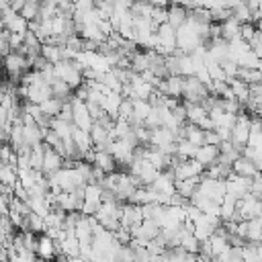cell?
I'll use <instances>...</instances> for the list:
<instances>
[{
	"mask_svg": "<svg viewBox=\"0 0 262 262\" xmlns=\"http://www.w3.org/2000/svg\"><path fill=\"white\" fill-rule=\"evenodd\" d=\"M209 94H211V92H209V86L203 84L196 76L184 78V90H182V100H184V102L201 104Z\"/></svg>",
	"mask_w": 262,
	"mask_h": 262,
	"instance_id": "1",
	"label": "cell"
},
{
	"mask_svg": "<svg viewBox=\"0 0 262 262\" xmlns=\"http://www.w3.org/2000/svg\"><path fill=\"white\" fill-rule=\"evenodd\" d=\"M248 139H250V115L242 111L237 115V119H235V125L231 129V139L229 141L233 143V147L239 154H244V149L248 145Z\"/></svg>",
	"mask_w": 262,
	"mask_h": 262,
	"instance_id": "2",
	"label": "cell"
},
{
	"mask_svg": "<svg viewBox=\"0 0 262 262\" xmlns=\"http://www.w3.org/2000/svg\"><path fill=\"white\" fill-rule=\"evenodd\" d=\"M182 90H184V76H168L156 88V92L170 96V98H178V100L182 98Z\"/></svg>",
	"mask_w": 262,
	"mask_h": 262,
	"instance_id": "3",
	"label": "cell"
},
{
	"mask_svg": "<svg viewBox=\"0 0 262 262\" xmlns=\"http://www.w3.org/2000/svg\"><path fill=\"white\" fill-rule=\"evenodd\" d=\"M72 113H74V125H76L78 129L90 131L94 119L90 117V113H88V108H86V102L80 100V98H76V94H74V98H72Z\"/></svg>",
	"mask_w": 262,
	"mask_h": 262,
	"instance_id": "4",
	"label": "cell"
},
{
	"mask_svg": "<svg viewBox=\"0 0 262 262\" xmlns=\"http://www.w3.org/2000/svg\"><path fill=\"white\" fill-rule=\"evenodd\" d=\"M143 223V213H141V207L139 205H131V203H125L123 209H121V227L125 229H135Z\"/></svg>",
	"mask_w": 262,
	"mask_h": 262,
	"instance_id": "5",
	"label": "cell"
},
{
	"mask_svg": "<svg viewBox=\"0 0 262 262\" xmlns=\"http://www.w3.org/2000/svg\"><path fill=\"white\" fill-rule=\"evenodd\" d=\"M250 178H242V176H237V174H229L227 178H225V194H231L233 199H242V196H246L248 192H250Z\"/></svg>",
	"mask_w": 262,
	"mask_h": 262,
	"instance_id": "6",
	"label": "cell"
},
{
	"mask_svg": "<svg viewBox=\"0 0 262 262\" xmlns=\"http://www.w3.org/2000/svg\"><path fill=\"white\" fill-rule=\"evenodd\" d=\"M205 166L199 164L194 158L192 160H182L178 166H174V180H186L194 176H203Z\"/></svg>",
	"mask_w": 262,
	"mask_h": 262,
	"instance_id": "7",
	"label": "cell"
},
{
	"mask_svg": "<svg viewBox=\"0 0 262 262\" xmlns=\"http://www.w3.org/2000/svg\"><path fill=\"white\" fill-rule=\"evenodd\" d=\"M61 168H63V158H61L55 149H51V147H47V145H45V154H43V168H41V172H43L45 176H51V174L59 172Z\"/></svg>",
	"mask_w": 262,
	"mask_h": 262,
	"instance_id": "8",
	"label": "cell"
},
{
	"mask_svg": "<svg viewBox=\"0 0 262 262\" xmlns=\"http://www.w3.org/2000/svg\"><path fill=\"white\" fill-rule=\"evenodd\" d=\"M231 170H233V174H237V176H242V178H250V180L260 174L256 162H252V160L246 158V156H239V158L231 164Z\"/></svg>",
	"mask_w": 262,
	"mask_h": 262,
	"instance_id": "9",
	"label": "cell"
},
{
	"mask_svg": "<svg viewBox=\"0 0 262 262\" xmlns=\"http://www.w3.org/2000/svg\"><path fill=\"white\" fill-rule=\"evenodd\" d=\"M92 164H94L98 170H102L104 174H113V172L119 170L117 160H115V156H113L111 151H94V160H92Z\"/></svg>",
	"mask_w": 262,
	"mask_h": 262,
	"instance_id": "10",
	"label": "cell"
},
{
	"mask_svg": "<svg viewBox=\"0 0 262 262\" xmlns=\"http://www.w3.org/2000/svg\"><path fill=\"white\" fill-rule=\"evenodd\" d=\"M194 160L199 162V164H203L205 168H209V166H213L217 160H219V145H201L199 149H196V156H194Z\"/></svg>",
	"mask_w": 262,
	"mask_h": 262,
	"instance_id": "11",
	"label": "cell"
},
{
	"mask_svg": "<svg viewBox=\"0 0 262 262\" xmlns=\"http://www.w3.org/2000/svg\"><path fill=\"white\" fill-rule=\"evenodd\" d=\"M170 143H176V139H174V133H172L168 127L151 129L149 145H154V147H166V145H170Z\"/></svg>",
	"mask_w": 262,
	"mask_h": 262,
	"instance_id": "12",
	"label": "cell"
},
{
	"mask_svg": "<svg viewBox=\"0 0 262 262\" xmlns=\"http://www.w3.org/2000/svg\"><path fill=\"white\" fill-rule=\"evenodd\" d=\"M186 20H188V10L184 6H180V4H170L168 6V25L170 27H174L178 31Z\"/></svg>",
	"mask_w": 262,
	"mask_h": 262,
	"instance_id": "13",
	"label": "cell"
},
{
	"mask_svg": "<svg viewBox=\"0 0 262 262\" xmlns=\"http://www.w3.org/2000/svg\"><path fill=\"white\" fill-rule=\"evenodd\" d=\"M227 84H229V88H231V92H233L235 100H237L242 106H246V104H248V100H250V86H248L246 82H242L239 78L227 80Z\"/></svg>",
	"mask_w": 262,
	"mask_h": 262,
	"instance_id": "14",
	"label": "cell"
},
{
	"mask_svg": "<svg viewBox=\"0 0 262 262\" xmlns=\"http://www.w3.org/2000/svg\"><path fill=\"white\" fill-rule=\"evenodd\" d=\"M72 141H74V145L86 156L90 149H92V139H90V131H84V129H78L76 125H74V129H72Z\"/></svg>",
	"mask_w": 262,
	"mask_h": 262,
	"instance_id": "15",
	"label": "cell"
},
{
	"mask_svg": "<svg viewBox=\"0 0 262 262\" xmlns=\"http://www.w3.org/2000/svg\"><path fill=\"white\" fill-rule=\"evenodd\" d=\"M121 100H123V96H121L119 92H106V94H104V98L100 100V106H102V111H104L106 115H111L113 119H117V113H119V104H121Z\"/></svg>",
	"mask_w": 262,
	"mask_h": 262,
	"instance_id": "16",
	"label": "cell"
},
{
	"mask_svg": "<svg viewBox=\"0 0 262 262\" xmlns=\"http://www.w3.org/2000/svg\"><path fill=\"white\" fill-rule=\"evenodd\" d=\"M239 31H242V23H237L231 14V18H227L225 23H221V39H225L227 43L231 39H237L239 37Z\"/></svg>",
	"mask_w": 262,
	"mask_h": 262,
	"instance_id": "17",
	"label": "cell"
},
{
	"mask_svg": "<svg viewBox=\"0 0 262 262\" xmlns=\"http://www.w3.org/2000/svg\"><path fill=\"white\" fill-rule=\"evenodd\" d=\"M184 139H188L192 145H196V147H201V145H205V131L201 129V127H196V125H192V123H186L184 125Z\"/></svg>",
	"mask_w": 262,
	"mask_h": 262,
	"instance_id": "18",
	"label": "cell"
},
{
	"mask_svg": "<svg viewBox=\"0 0 262 262\" xmlns=\"http://www.w3.org/2000/svg\"><path fill=\"white\" fill-rule=\"evenodd\" d=\"M242 82H246L248 86L252 84H260L262 82V70H254V68H237V76Z\"/></svg>",
	"mask_w": 262,
	"mask_h": 262,
	"instance_id": "19",
	"label": "cell"
},
{
	"mask_svg": "<svg viewBox=\"0 0 262 262\" xmlns=\"http://www.w3.org/2000/svg\"><path fill=\"white\" fill-rule=\"evenodd\" d=\"M39 108H41V113L43 115H47V117H51V119H55V117H59V113H61V108H63V100H59V98H49V100H45V102H41L39 104Z\"/></svg>",
	"mask_w": 262,
	"mask_h": 262,
	"instance_id": "20",
	"label": "cell"
},
{
	"mask_svg": "<svg viewBox=\"0 0 262 262\" xmlns=\"http://www.w3.org/2000/svg\"><path fill=\"white\" fill-rule=\"evenodd\" d=\"M151 10H154V4H149L147 0H135L131 6V14L135 18H151Z\"/></svg>",
	"mask_w": 262,
	"mask_h": 262,
	"instance_id": "21",
	"label": "cell"
},
{
	"mask_svg": "<svg viewBox=\"0 0 262 262\" xmlns=\"http://www.w3.org/2000/svg\"><path fill=\"white\" fill-rule=\"evenodd\" d=\"M51 131H55L61 139H70L72 137V129H74V123H68V121H61V119H51Z\"/></svg>",
	"mask_w": 262,
	"mask_h": 262,
	"instance_id": "22",
	"label": "cell"
},
{
	"mask_svg": "<svg viewBox=\"0 0 262 262\" xmlns=\"http://www.w3.org/2000/svg\"><path fill=\"white\" fill-rule=\"evenodd\" d=\"M41 55H43L51 66H55V63H59V61H61V47L45 43V45L41 47Z\"/></svg>",
	"mask_w": 262,
	"mask_h": 262,
	"instance_id": "23",
	"label": "cell"
},
{
	"mask_svg": "<svg viewBox=\"0 0 262 262\" xmlns=\"http://www.w3.org/2000/svg\"><path fill=\"white\" fill-rule=\"evenodd\" d=\"M39 14H41V4L39 2H25L23 10H20V16L29 23L33 20H39Z\"/></svg>",
	"mask_w": 262,
	"mask_h": 262,
	"instance_id": "24",
	"label": "cell"
},
{
	"mask_svg": "<svg viewBox=\"0 0 262 262\" xmlns=\"http://www.w3.org/2000/svg\"><path fill=\"white\" fill-rule=\"evenodd\" d=\"M231 14H233V18H235L237 23H242V25H246V23L252 20V10H250V6L246 4V0L239 2V4L231 10Z\"/></svg>",
	"mask_w": 262,
	"mask_h": 262,
	"instance_id": "25",
	"label": "cell"
},
{
	"mask_svg": "<svg viewBox=\"0 0 262 262\" xmlns=\"http://www.w3.org/2000/svg\"><path fill=\"white\" fill-rule=\"evenodd\" d=\"M117 119H123V121H129V123H131V119H133V100H131V98H123V100H121Z\"/></svg>",
	"mask_w": 262,
	"mask_h": 262,
	"instance_id": "26",
	"label": "cell"
},
{
	"mask_svg": "<svg viewBox=\"0 0 262 262\" xmlns=\"http://www.w3.org/2000/svg\"><path fill=\"white\" fill-rule=\"evenodd\" d=\"M151 23H154L156 27H160V25H166V23H168V8H162V6H154V10H151Z\"/></svg>",
	"mask_w": 262,
	"mask_h": 262,
	"instance_id": "27",
	"label": "cell"
},
{
	"mask_svg": "<svg viewBox=\"0 0 262 262\" xmlns=\"http://www.w3.org/2000/svg\"><path fill=\"white\" fill-rule=\"evenodd\" d=\"M250 194H254L256 199L262 201V174H258L256 178H252V182H250Z\"/></svg>",
	"mask_w": 262,
	"mask_h": 262,
	"instance_id": "28",
	"label": "cell"
},
{
	"mask_svg": "<svg viewBox=\"0 0 262 262\" xmlns=\"http://www.w3.org/2000/svg\"><path fill=\"white\" fill-rule=\"evenodd\" d=\"M254 33H256V27L252 25V23H246V25H242V31H239V37L246 41V43H250V39L254 37Z\"/></svg>",
	"mask_w": 262,
	"mask_h": 262,
	"instance_id": "29",
	"label": "cell"
},
{
	"mask_svg": "<svg viewBox=\"0 0 262 262\" xmlns=\"http://www.w3.org/2000/svg\"><path fill=\"white\" fill-rule=\"evenodd\" d=\"M74 4H76L78 12H88L96 6V0H74Z\"/></svg>",
	"mask_w": 262,
	"mask_h": 262,
	"instance_id": "30",
	"label": "cell"
},
{
	"mask_svg": "<svg viewBox=\"0 0 262 262\" xmlns=\"http://www.w3.org/2000/svg\"><path fill=\"white\" fill-rule=\"evenodd\" d=\"M8 43H10V49L16 51L23 45V35L20 33H8Z\"/></svg>",
	"mask_w": 262,
	"mask_h": 262,
	"instance_id": "31",
	"label": "cell"
},
{
	"mask_svg": "<svg viewBox=\"0 0 262 262\" xmlns=\"http://www.w3.org/2000/svg\"><path fill=\"white\" fill-rule=\"evenodd\" d=\"M205 143H207V145H219V143H221V137L217 135V131H215V129L205 131Z\"/></svg>",
	"mask_w": 262,
	"mask_h": 262,
	"instance_id": "32",
	"label": "cell"
},
{
	"mask_svg": "<svg viewBox=\"0 0 262 262\" xmlns=\"http://www.w3.org/2000/svg\"><path fill=\"white\" fill-rule=\"evenodd\" d=\"M111 2H113L115 10H131V6H133L135 0H111Z\"/></svg>",
	"mask_w": 262,
	"mask_h": 262,
	"instance_id": "33",
	"label": "cell"
},
{
	"mask_svg": "<svg viewBox=\"0 0 262 262\" xmlns=\"http://www.w3.org/2000/svg\"><path fill=\"white\" fill-rule=\"evenodd\" d=\"M147 2L154 6H162V8H168V4H170V0H147Z\"/></svg>",
	"mask_w": 262,
	"mask_h": 262,
	"instance_id": "34",
	"label": "cell"
},
{
	"mask_svg": "<svg viewBox=\"0 0 262 262\" xmlns=\"http://www.w3.org/2000/svg\"><path fill=\"white\" fill-rule=\"evenodd\" d=\"M70 262H90V260L84 256H74V258H70Z\"/></svg>",
	"mask_w": 262,
	"mask_h": 262,
	"instance_id": "35",
	"label": "cell"
}]
</instances>
